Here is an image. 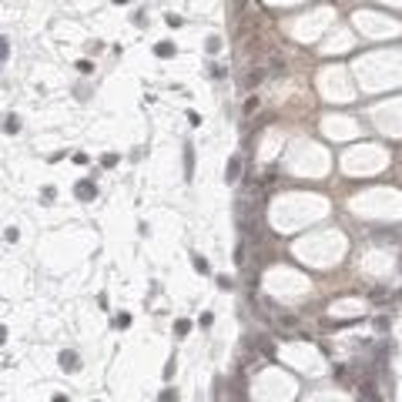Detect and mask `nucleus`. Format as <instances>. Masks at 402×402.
Listing matches in <instances>:
<instances>
[{"label":"nucleus","mask_w":402,"mask_h":402,"mask_svg":"<svg viewBox=\"0 0 402 402\" xmlns=\"http://www.w3.org/2000/svg\"><path fill=\"white\" fill-rule=\"evenodd\" d=\"M238 168H241V161H238V158H231V161H228V171H225V178H228V181H235V178H238Z\"/></svg>","instance_id":"2"},{"label":"nucleus","mask_w":402,"mask_h":402,"mask_svg":"<svg viewBox=\"0 0 402 402\" xmlns=\"http://www.w3.org/2000/svg\"><path fill=\"white\" fill-rule=\"evenodd\" d=\"M77 71H80V74H91L94 67H91V60H80V64H77Z\"/></svg>","instance_id":"7"},{"label":"nucleus","mask_w":402,"mask_h":402,"mask_svg":"<svg viewBox=\"0 0 402 402\" xmlns=\"http://www.w3.org/2000/svg\"><path fill=\"white\" fill-rule=\"evenodd\" d=\"M255 107H258V97H248V101H245V114H251Z\"/></svg>","instance_id":"6"},{"label":"nucleus","mask_w":402,"mask_h":402,"mask_svg":"<svg viewBox=\"0 0 402 402\" xmlns=\"http://www.w3.org/2000/svg\"><path fill=\"white\" fill-rule=\"evenodd\" d=\"M7 131H10V134H17V131H20V121H17L14 114L7 117Z\"/></svg>","instance_id":"5"},{"label":"nucleus","mask_w":402,"mask_h":402,"mask_svg":"<svg viewBox=\"0 0 402 402\" xmlns=\"http://www.w3.org/2000/svg\"><path fill=\"white\" fill-rule=\"evenodd\" d=\"M161 402H174V392H171V389H164V392H161Z\"/></svg>","instance_id":"8"},{"label":"nucleus","mask_w":402,"mask_h":402,"mask_svg":"<svg viewBox=\"0 0 402 402\" xmlns=\"http://www.w3.org/2000/svg\"><path fill=\"white\" fill-rule=\"evenodd\" d=\"M60 365L74 372V369H77V365H80V362H77V355H74V352H60Z\"/></svg>","instance_id":"1"},{"label":"nucleus","mask_w":402,"mask_h":402,"mask_svg":"<svg viewBox=\"0 0 402 402\" xmlns=\"http://www.w3.org/2000/svg\"><path fill=\"white\" fill-rule=\"evenodd\" d=\"M258 80H262V71H248V74H245V87L258 84Z\"/></svg>","instance_id":"4"},{"label":"nucleus","mask_w":402,"mask_h":402,"mask_svg":"<svg viewBox=\"0 0 402 402\" xmlns=\"http://www.w3.org/2000/svg\"><path fill=\"white\" fill-rule=\"evenodd\" d=\"M77 194H80V198H91V194H94V185H91V181H80V185H77Z\"/></svg>","instance_id":"3"}]
</instances>
